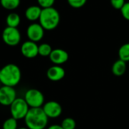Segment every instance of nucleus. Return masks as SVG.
<instances>
[{"mask_svg": "<svg viewBox=\"0 0 129 129\" xmlns=\"http://www.w3.org/2000/svg\"><path fill=\"white\" fill-rule=\"evenodd\" d=\"M119 59L125 61H129V43L123 44L118 49Z\"/></svg>", "mask_w": 129, "mask_h": 129, "instance_id": "dca6fc26", "label": "nucleus"}, {"mask_svg": "<svg viewBox=\"0 0 129 129\" xmlns=\"http://www.w3.org/2000/svg\"><path fill=\"white\" fill-rule=\"evenodd\" d=\"M24 100L30 108H41L44 105V96L37 89L28 90L25 93Z\"/></svg>", "mask_w": 129, "mask_h": 129, "instance_id": "39448f33", "label": "nucleus"}, {"mask_svg": "<svg viewBox=\"0 0 129 129\" xmlns=\"http://www.w3.org/2000/svg\"><path fill=\"white\" fill-rule=\"evenodd\" d=\"M30 107L24 98L17 97L16 100L10 106V112L12 117L16 120L22 119L26 117Z\"/></svg>", "mask_w": 129, "mask_h": 129, "instance_id": "20e7f679", "label": "nucleus"}, {"mask_svg": "<svg viewBox=\"0 0 129 129\" xmlns=\"http://www.w3.org/2000/svg\"><path fill=\"white\" fill-rule=\"evenodd\" d=\"M50 61L55 66H61L69 60V53L64 49H53L49 55Z\"/></svg>", "mask_w": 129, "mask_h": 129, "instance_id": "9b49d317", "label": "nucleus"}, {"mask_svg": "<svg viewBox=\"0 0 129 129\" xmlns=\"http://www.w3.org/2000/svg\"><path fill=\"white\" fill-rule=\"evenodd\" d=\"M121 12L123 18L129 21V3H125V4L121 9Z\"/></svg>", "mask_w": 129, "mask_h": 129, "instance_id": "b1692460", "label": "nucleus"}, {"mask_svg": "<svg viewBox=\"0 0 129 129\" xmlns=\"http://www.w3.org/2000/svg\"><path fill=\"white\" fill-rule=\"evenodd\" d=\"M0 72H1V69H0Z\"/></svg>", "mask_w": 129, "mask_h": 129, "instance_id": "bb28decb", "label": "nucleus"}, {"mask_svg": "<svg viewBox=\"0 0 129 129\" xmlns=\"http://www.w3.org/2000/svg\"><path fill=\"white\" fill-rule=\"evenodd\" d=\"M110 3L114 9H119V10H121V8L125 4L124 0H110Z\"/></svg>", "mask_w": 129, "mask_h": 129, "instance_id": "5701e85b", "label": "nucleus"}, {"mask_svg": "<svg viewBox=\"0 0 129 129\" xmlns=\"http://www.w3.org/2000/svg\"><path fill=\"white\" fill-rule=\"evenodd\" d=\"M61 126L63 129H75L76 122L72 118H66L62 121Z\"/></svg>", "mask_w": 129, "mask_h": 129, "instance_id": "aec40b11", "label": "nucleus"}, {"mask_svg": "<svg viewBox=\"0 0 129 129\" xmlns=\"http://www.w3.org/2000/svg\"><path fill=\"white\" fill-rule=\"evenodd\" d=\"M21 3V0H0L1 6L7 10H14L17 9Z\"/></svg>", "mask_w": 129, "mask_h": 129, "instance_id": "f3484780", "label": "nucleus"}, {"mask_svg": "<svg viewBox=\"0 0 129 129\" xmlns=\"http://www.w3.org/2000/svg\"><path fill=\"white\" fill-rule=\"evenodd\" d=\"M2 38L3 42L10 46H15L19 44L21 42V33L18 28L6 27L2 34Z\"/></svg>", "mask_w": 129, "mask_h": 129, "instance_id": "423d86ee", "label": "nucleus"}, {"mask_svg": "<svg viewBox=\"0 0 129 129\" xmlns=\"http://www.w3.org/2000/svg\"><path fill=\"white\" fill-rule=\"evenodd\" d=\"M47 129H63V127L59 124H52L49 126Z\"/></svg>", "mask_w": 129, "mask_h": 129, "instance_id": "393cba45", "label": "nucleus"}, {"mask_svg": "<svg viewBox=\"0 0 129 129\" xmlns=\"http://www.w3.org/2000/svg\"><path fill=\"white\" fill-rule=\"evenodd\" d=\"M52 50L51 46L48 43H42L38 46V54L42 57H49Z\"/></svg>", "mask_w": 129, "mask_h": 129, "instance_id": "a211bd4d", "label": "nucleus"}, {"mask_svg": "<svg viewBox=\"0 0 129 129\" xmlns=\"http://www.w3.org/2000/svg\"><path fill=\"white\" fill-rule=\"evenodd\" d=\"M27 35L29 40L34 43L41 40L44 36V29L40 24H31L27 30Z\"/></svg>", "mask_w": 129, "mask_h": 129, "instance_id": "1a4fd4ad", "label": "nucleus"}, {"mask_svg": "<svg viewBox=\"0 0 129 129\" xmlns=\"http://www.w3.org/2000/svg\"><path fill=\"white\" fill-rule=\"evenodd\" d=\"M42 9L40 6H32L27 8L25 11V17L27 20L30 21H34L40 19Z\"/></svg>", "mask_w": 129, "mask_h": 129, "instance_id": "ddd939ff", "label": "nucleus"}, {"mask_svg": "<svg viewBox=\"0 0 129 129\" xmlns=\"http://www.w3.org/2000/svg\"><path fill=\"white\" fill-rule=\"evenodd\" d=\"M38 46L37 44L33 41L27 40L25 41L21 47V54L27 58H34L37 57L38 54Z\"/></svg>", "mask_w": 129, "mask_h": 129, "instance_id": "9d476101", "label": "nucleus"}, {"mask_svg": "<svg viewBox=\"0 0 129 129\" xmlns=\"http://www.w3.org/2000/svg\"><path fill=\"white\" fill-rule=\"evenodd\" d=\"M18 129H29V128H27V127H18Z\"/></svg>", "mask_w": 129, "mask_h": 129, "instance_id": "a878e982", "label": "nucleus"}, {"mask_svg": "<svg viewBox=\"0 0 129 129\" xmlns=\"http://www.w3.org/2000/svg\"><path fill=\"white\" fill-rule=\"evenodd\" d=\"M46 76L52 81H59L66 76V71L61 66H52L48 69Z\"/></svg>", "mask_w": 129, "mask_h": 129, "instance_id": "f8f14e48", "label": "nucleus"}, {"mask_svg": "<svg viewBox=\"0 0 129 129\" xmlns=\"http://www.w3.org/2000/svg\"><path fill=\"white\" fill-rule=\"evenodd\" d=\"M18 120L11 117L7 118L3 124V129H18Z\"/></svg>", "mask_w": 129, "mask_h": 129, "instance_id": "6ab92c4d", "label": "nucleus"}, {"mask_svg": "<svg viewBox=\"0 0 129 129\" xmlns=\"http://www.w3.org/2000/svg\"><path fill=\"white\" fill-rule=\"evenodd\" d=\"M17 93L14 87L2 86L0 87V104L5 106H10L16 100Z\"/></svg>", "mask_w": 129, "mask_h": 129, "instance_id": "0eeeda50", "label": "nucleus"}, {"mask_svg": "<svg viewBox=\"0 0 129 129\" xmlns=\"http://www.w3.org/2000/svg\"><path fill=\"white\" fill-rule=\"evenodd\" d=\"M40 24L44 30H52L55 29L60 21L58 12L53 7L43 9L40 17Z\"/></svg>", "mask_w": 129, "mask_h": 129, "instance_id": "7ed1b4c3", "label": "nucleus"}, {"mask_svg": "<svg viewBox=\"0 0 129 129\" xmlns=\"http://www.w3.org/2000/svg\"><path fill=\"white\" fill-rule=\"evenodd\" d=\"M37 3L40 7L43 9H47L52 7L55 3V0H37Z\"/></svg>", "mask_w": 129, "mask_h": 129, "instance_id": "4be33fe9", "label": "nucleus"}, {"mask_svg": "<svg viewBox=\"0 0 129 129\" xmlns=\"http://www.w3.org/2000/svg\"><path fill=\"white\" fill-rule=\"evenodd\" d=\"M49 118L43 108H30L26 117L25 124L29 129H44L48 124Z\"/></svg>", "mask_w": 129, "mask_h": 129, "instance_id": "f257e3e1", "label": "nucleus"}, {"mask_svg": "<svg viewBox=\"0 0 129 129\" xmlns=\"http://www.w3.org/2000/svg\"><path fill=\"white\" fill-rule=\"evenodd\" d=\"M67 1L69 4L75 9L81 8L87 3V0H67Z\"/></svg>", "mask_w": 129, "mask_h": 129, "instance_id": "412c9836", "label": "nucleus"}, {"mask_svg": "<svg viewBox=\"0 0 129 129\" xmlns=\"http://www.w3.org/2000/svg\"><path fill=\"white\" fill-rule=\"evenodd\" d=\"M126 69H127L126 62L121 60V59L115 61L114 62V64H112V74L115 76H118V77L122 76L125 73Z\"/></svg>", "mask_w": 129, "mask_h": 129, "instance_id": "4468645a", "label": "nucleus"}, {"mask_svg": "<svg viewBox=\"0 0 129 129\" xmlns=\"http://www.w3.org/2000/svg\"><path fill=\"white\" fill-rule=\"evenodd\" d=\"M43 109L49 118H55L59 117L62 113V107L56 101H49L44 103Z\"/></svg>", "mask_w": 129, "mask_h": 129, "instance_id": "6e6552de", "label": "nucleus"}, {"mask_svg": "<svg viewBox=\"0 0 129 129\" xmlns=\"http://www.w3.org/2000/svg\"><path fill=\"white\" fill-rule=\"evenodd\" d=\"M20 22H21V18H20L19 15L17 13L12 12V13L9 14L6 18L7 27L17 28L18 27V25L20 24Z\"/></svg>", "mask_w": 129, "mask_h": 129, "instance_id": "2eb2a0df", "label": "nucleus"}, {"mask_svg": "<svg viewBox=\"0 0 129 129\" xmlns=\"http://www.w3.org/2000/svg\"><path fill=\"white\" fill-rule=\"evenodd\" d=\"M21 79V71L15 64H7L1 69L0 82L4 86L15 87Z\"/></svg>", "mask_w": 129, "mask_h": 129, "instance_id": "f03ea898", "label": "nucleus"}]
</instances>
